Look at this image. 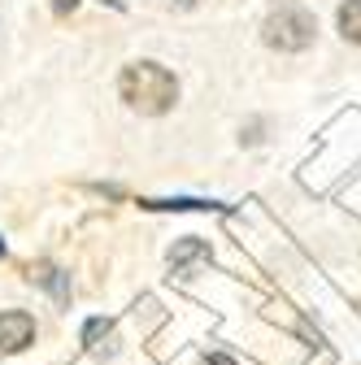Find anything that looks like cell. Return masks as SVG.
Masks as SVG:
<instances>
[{
	"instance_id": "1",
	"label": "cell",
	"mask_w": 361,
	"mask_h": 365,
	"mask_svg": "<svg viewBox=\"0 0 361 365\" xmlns=\"http://www.w3.org/2000/svg\"><path fill=\"white\" fill-rule=\"evenodd\" d=\"M118 96H122L135 113L161 118V113H170L174 101H178V78H174L161 61H131V66L118 74Z\"/></svg>"
},
{
	"instance_id": "2",
	"label": "cell",
	"mask_w": 361,
	"mask_h": 365,
	"mask_svg": "<svg viewBox=\"0 0 361 365\" xmlns=\"http://www.w3.org/2000/svg\"><path fill=\"white\" fill-rule=\"evenodd\" d=\"M313 31H318L313 14L288 5V9H279V14H270V18H265L261 39L270 43V48H279V53H305L309 43H313Z\"/></svg>"
},
{
	"instance_id": "3",
	"label": "cell",
	"mask_w": 361,
	"mask_h": 365,
	"mask_svg": "<svg viewBox=\"0 0 361 365\" xmlns=\"http://www.w3.org/2000/svg\"><path fill=\"white\" fill-rule=\"evenodd\" d=\"M35 339V317L22 309L0 313V352H22Z\"/></svg>"
},
{
	"instance_id": "4",
	"label": "cell",
	"mask_w": 361,
	"mask_h": 365,
	"mask_svg": "<svg viewBox=\"0 0 361 365\" xmlns=\"http://www.w3.org/2000/svg\"><path fill=\"white\" fill-rule=\"evenodd\" d=\"M31 283L49 287L57 304H66V300H70V274H61L53 261H35V265H31Z\"/></svg>"
},
{
	"instance_id": "5",
	"label": "cell",
	"mask_w": 361,
	"mask_h": 365,
	"mask_svg": "<svg viewBox=\"0 0 361 365\" xmlns=\"http://www.w3.org/2000/svg\"><path fill=\"white\" fill-rule=\"evenodd\" d=\"M192 261H209V244H200V240L188 235V240H178V244L170 248V265H174V269H188Z\"/></svg>"
},
{
	"instance_id": "6",
	"label": "cell",
	"mask_w": 361,
	"mask_h": 365,
	"mask_svg": "<svg viewBox=\"0 0 361 365\" xmlns=\"http://www.w3.org/2000/svg\"><path fill=\"white\" fill-rule=\"evenodd\" d=\"M335 22H340V35L348 43H361V0H344L340 14H335Z\"/></svg>"
},
{
	"instance_id": "7",
	"label": "cell",
	"mask_w": 361,
	"mask_h": 365,
	"mask_svg": "<svg viewBox=\"0 0 361 365\" xmlns=\"http://www.w3.org/2000/svg\"><path fill=\"white\" fill-rule=\"evenodd\" d=\"M144 209H227L213 200H144Z\"/></svg>"
},
{
	"instance_id": "8",
	"label": "cell",
	"mask_w": 361,
	"mask_h": 365,
	"mask_svg": "<svg viewBox=\"0 0 361 365\" xmlns=\"http://www.w3.org/2000/svg\"><path fill=\"white\" fill-rule=\"evenodd\" d=\"M101 335H109V322H105V317H92V322L83 327V344H92V348H96Z\"/></svg>"
},
{
	"instance_id": "9",
	"label": "cell",
	"mask_w": 361,
	"mask_h": 365,
	"mask_svg": "<svg viewBox=\"0 0 361 365\" xmlns=\"http://www.w3.org/2000/svg\"><path fill=\"white\" fill-rule=\"evenodd\" d=\"M53 9H57V14H74V9H78V0H53Z\"/></svg>"
},
{
	"instance_id": "10",
	"label": "cell",
	"mask_w": 361,
	"mask_h": 365,
	"mask_svg": "<svg viewBox=\"0 0 361 365\" xmlns=\"http://www.w3.org/2000/svg\"><path fill=\"white\" fill-rule=\"evenodd\" d=\"M170 5H174V9H196L200 0H170Z\"/></svg>"
},
{
	"instance_id": "11",
	"label": "cell",
	"mask_w": 361,
	"mask_h": 365,
	"mask_svg": "<svg viewBox=\"0 0 361 365\" xmlns=\"http://www.w3.org/2000/svg\"><path fill=\"white\" fill-rule=\"evenodd\" d=\"M205 365H235V361H231V356H209Z\"/></svg>"
},
{
	"instance_id": "12",
	"label": "cell",
	"mask_w": 361,
	"mask_h": 365,
	"mask_svg": "<svg viewBox=\"0 0 361 365\" xmlns=\"http://www.w3.org/2000/svg\"><path fill=\"white\" fill-rule=\"evenodd\" d=\"M105 5H109V9H122V0H105Z\"/></svg>"
},
{
	"instance_id": "13",
	"label": "cell",
	"mask_w": 361,
	"mask_h": 365,
	"mask_svg": "<svg viewBox=\"0 0 361 365\" xmlns=\"http://www.w3.org/2000/svg\"><path fill=\"white\" fill-rule=\"evenodd\" d=\"M0 257H5V244H0Z\"/></svg>"
}]
</instances>
